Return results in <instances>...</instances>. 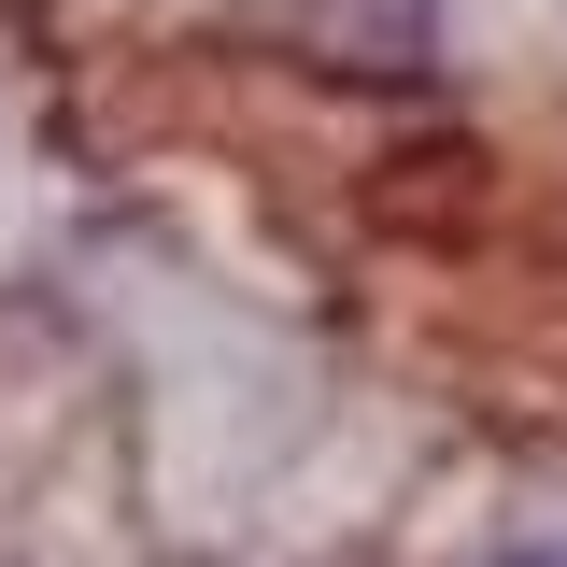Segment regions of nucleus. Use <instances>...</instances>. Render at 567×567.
Wrapping results in <instances>:
<instances>
[{
  "mask_svg": "<svg viewBox=\"0 0 567 567\" xmlns=\"http://www.w3.org/2000/svg\"><path fill=\"white\" fill-rule=\"evenodd\" d=\"M496 567H567V539H511V554H496Z\"/></svg>",
  "mask_w": 567,
  "mask_h": 567,
  "instance_id": "nucleus-1",
  "label": "nucleus"
}]
</instances>
